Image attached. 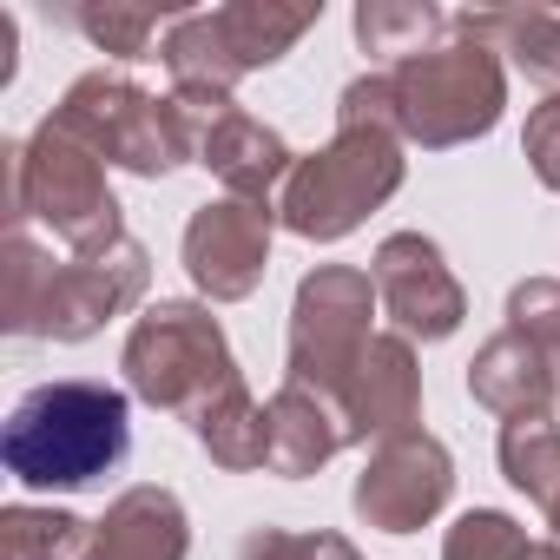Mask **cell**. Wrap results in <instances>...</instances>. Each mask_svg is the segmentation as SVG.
Wrapping results in <instances>:
<instances>
[{"label":"cell","mask_w":560,"mask_h":560,"mask_svg":"<svg viewBox=\"0 0 560 560\" xmlns=\"http://www.w3.org/2000/svg\"><path fill=\"white\" fill-rule=\"evenodd\" d=\"M152 291L145 244H113L106 257L54 264L27 231H8L0 244V330L40 337V343H86L113 317H126Z\"/></svg>","instance_id":"1"},{"label":"cell","mask_w":560,"mask_h":560,"mask_svg":"<svg viewBox=\"0 0 560 560\" xmlns=\"http://www.w3.org/2000/svg\"><path fill=\"white\" fill-rule=\"evenodd\" d=\"M132 448V402L113 383L93 376H60L40 383L14 402L8 429H0V462L21 488H93L113 475Z\"/></svg>","instance_id":"2"},{"label":"cell","mask_w":560,"mask_h":560,"mask_svg":"<svg viewBox=\"0 0 560 560\" xmlns=\"http://www.w3.org/2000/svg\"><path fill=\"white\" fill-rule=\"evenodd\" d=\"M0 165H8V231H27V218H40L73 257H106L113 244H126L106 159L54 119H40L34 139L0 145Z\"/></svg>","instance_id":"3"},{"label":"cell","mask_w":560,"mask_h":560,"mask_svg":"<svg viewBox=\"0 0 560 560\" xmlns=\"http://www.w3.org/2000/svg\"><path fill=\"white\" fill-rule=\"evenodd\" d=\"M119 370H126V389L139 402H152L165 416H185V422H198L211 402L244 389L224 324L205 304H185V298H159L132 324V337L119 350Z\"/></svg>","instance_id":"4"},{"label":"cell","mask_w":560,"mask_h":560,"mask_svg":"<svg viewBox=\"0 0 560 560\" xmlns=\"http://www.w3.org/2000/svg\"><path fill=\"white\" fill-rule=\"evenodd\" d=\"M324 21V0H224V8H191L165 27L159 60L172 73V93H231L244 73L277 67L311 27Z\"/></svg>","instance_id":"5"},{"label":"cell","mask_w":560,"mask_h":560,"mask_svg":"<svg viewBox=\"0 0 560 560\" xmlns=\"http://www.w3.org/2000/svg\"><path fill=\"white\" fill-rule=\"evenodd\" d=\"M389 106H396L402 145H422V152L475 145L501 126V106H508L501 54L455 34L435 54H416V60L389 67Z\"/></svg>","instance_id":"6"},{"label":"cell","mask_w":560,"mask_h":560,"mask_svg":"<svg viewBox=\"0 0 560 560\" xmlns=\"http://www.w3.org/2000/svg\"><path fill=\"white\" fill-rule=\"evenodd\" d=\"M402 139L383 126H337V139L311 159H298V172L277 191V224L311 237V244H337L350 237L370 211H383L402 191Z\"/></svg>","instance_id":"7"},{"label":"cell","mask_w":560,"mask_h":560,"mask_svg":"<svg viewBox=\"0 0 560 560\" xmlns=\"http://www.w3.org/2000/svg\"><path fill=\"white\" fill-rule=\"evenodd\" d=\"M47 119L132 178H165L178 165H198V132H191L185 106L159 100V93L132 86L126 73H106V67L80 73Z\"/></svg>","instance_id":"8"},{"label":"cell","mask_w":560,"mask_h":560,"mask_svg":"<svg viewBox=\"0 0 560 560\" xmlns=\"http://www.w3.org/2000/svg\"><path fill=\"white\" fill-rule=\"evenodd\" d=\"M376 277L357 270V264H317L298 298H291V370L284 383H304L317 396H343V383L357 376L363 350L376 343L370 317H376Z\"/></svg>","instance_id":"9"},{"label":"cell","mask_w":560,"mask_h":560,"mask_svg":"<svg viewBox=\"0 0 560 560\" xmlns=\"http://www.w3.org/2000/svg\"><path fill=\"white\" fill-rule=\"evenodd\" d=\"M198 132V165L224 185V198H250L270 205V191H284V178L298 172V152L284 145V132L264 126L257 113H244L231 93H172Z\"/></svg>","instance_id":"10"},{"label":"cell","mask_w":560,"mask_h":560,"mask_svg":"<svg viewBox=\"0 0 560 560\" xmlns=\"http://www.w3.org/2000/svg\"><path fill=\"white\" fill-rule=\"evenodd\" d=\"M455 494V462L448 448L429 435V429H409V435H389L370 448L363 475H357V521L376 527V534H416L429 527Z\"/></svg>","instance_id":"11"},{"label":"cell","mask_w":560,"mask_h":560,"mask_svg":"<svg viewBox=\"0 0 560 560\" xmlns=\"http://www.w3.org/2000/svg\"><path fill=\"white\" fill-rule=\"evenodd\" d=\"M270 231H277V205H250V198L198 205L185 224V277L198 284V298L244 304L270 270Z\"/></svg>","instance_id":"12"},{"label":"cell","mask_w":560,"mask_h":560,"mask_svg":"<svg viewBox=\"0 0 560 560\" xmlns=\"http://www.w3.org/2000/svg\"><path fill=\"white\" fill-rule=\"evenodd\" d=\"M370 277H376V298H383L389 324H396L409 343H442V337H455L462 317H468V291L455 284L442 244L422 237V231H389V237L376 244Z\"/></svg>","instance_id":"13"},{"label":"cell","mask_w":560,"mask_h":560,"mask_svg":"<svg viewBox=\"0 0 560 560\" xmlns=\"http://www.w3.org/2000/svg\"><path fill=\"white\" fill-rule=\"evenodd\" d=\"M337 409L350 422V442H389V435L422 429V363H416V343L402 330H383L363 350L357 376L343 383Z\"/></svg>","instance_id":"14"},{"label":"cell","mask_w":560,"mask_h":560,"mask_svg":"<svg viewBox=\"0 0 560 560\" xmlns=\"http://www.w3.org/2000/svg\"><path fill=\"white\" fill-rule=\"evenodd\" d=\"M185 553H191V521L178 494L159 481H139L93 521V540L80 560H185Z\"/></svg>","instance_id":"15"},{"label":"cell","mask_w":560,"mask_h":560,"mask_svg":"<svg viewBox=\"0 0 560 560\" xmlns=\"http://www.w3.org/2000/svg\"><path fill=\"white\" fill-rule=\"evenodd\" d=\"M468 396L488 416H501V422H514V416H553V402H560V363L547 350H534L527 337L501 330V337H488L475 350Z\"/></svg>","instance_id":"16"},{"label":"cell","mask_w":560,"mask_h":560,"mask_svg":"<svg viewBox=\"0 0 560 560\" xmlns=\"http://www.w3.org/2000/svg\"><path fill=\"white\" fill-rule=\"evenodd\" d=\"M264 409H270V475H284V481H304L350 448L343 409L304 383H284Z\"/></svg>","instance_id":"17"},{"label":"cell","mask_w":560,"mask_h":560,"mask_svg":"<svg viewBox=\"0 0 560 560\" xmlns=\"http://www.w3.org/2000/svg\"><path fill=\"white\" fill-rule=\"evenodd\" d=\"M448 34L508 54L534 86H547L560 100V14H540V8H481L475 14L468 8V14H448Z\"/></svg>","instance_id":"18"},{"label":"cell","mask_w":560,"mask_h":560,"mask_svg":"<svg viewBox=\"0 0 560 560\" xmlns=\"http://www.w3.org/2000/svg\"><path fill=\"white\" fill-rule=\"evenodd\" d=\"M191 8H178V0H80V8H54V21L60 27H73V34H86L100 54H113V60H159L152 54V34L159 27H172V21H185Z\"/></svg>","instance_id":"19"},{"label":"cell","mask_w":560,"mask_h":560,"mask_svg":"<svg viewBox=\"0 0 560 560\" xmlns=\"http://www.w3.org/2000/svg\"><path fill=\"white\" fill-rule=\"evenodd\" d=\"M448 34V14L435 0H357V47L376 54V60H416V54H435Z\"/></svg>","instance_id":"20"},{"label":"cell","mask_w":560,"mask_h":560,"mask_svg":"<svg viewBox=\"0 0 560 560\" xmlns=\"http://www.w3.org/2000/svg\"><path fill=\"white\" fill-rule=\"evenodd\" d=\"M198 448L231 468V475H250V468H270V409L250 396V389H231L224 402H211L198 422H191Z\"/></svg>","instance_id":"21"},{"label":"cell","mask_w":560,"mask_h":560,"mask_svg":"<svg viewBox=\"0 0 560 560\" xmlns=\"http://www.w3.org/2000/svg\"><path fill=\"white\" fill-rule=\"evenodd\" d=\"M494 455H501V475L534 508H547L560 494V429H553V416H514V422H501Z\"/></svg>","instance_id":"22"},{"label":"cell","mask_w":560,"mask_h":560,"mask_svg":"<svg viewBox=\"0 0 560 560\" xmlns=\"http://www.w3.org/2000/svg\"><path fill=\"white\" fill-rule=\"evenodd\" d=\"M93 527L67 508H0V560H80Z\"/></svg>","instance_id":"23"},{"label":"cell","mask_w":560,"mask_h":560,"mask_svg":"<svg viewBox=\"0 0 560 560\" xmlns=\"http://www.w3.org/2000/svg\"><path fill=\"white\" fill-rule=\"evenodd\" d=\"M442 560H540V540H527V527L501 508H468L448 527Z\"/></svg>","instance_id":"24"},{"label":"cell","mask_w":560,"mask_h":560,"mask_svg":"<svg viewBox=\"0 0 560 560\" xmlns=\"http://www.w3.org/2000/svg\"><path fill=\"white\" fill-rule=\"evenodd\" d=\"M508 330L560 363V277H521L508 291Z\"/></svg>","instance_id":"25"},{"label":"cell","mask_w":560,"mask_h":560,"mask_svg":"<svg viewBox=\"0 0 560 560\" xmlns=\"http://www.w3.org/2000/svg\"><path fill=\"white\" fill-rule=\"evenodd\" d=\"M237 560H363L343 534H291V527H250L237 540Z\"/></svg>","instance_id":"26"},{"label":"cell","mask_w":560,"mask_h":560,"mask_svg":"<svg viewBox=\"0 0 560 560\" xmlns=\"http://www.w3.org/2000/svg\"><path fill=\"white\" fill-rule=\"evenodd\" d=\"M521 152H527L534 178H540L547 191H560V100H547V106H534V113H527Z\"/></svg>","instance_id":"27"},{"label":"cell","mask_w":560,"mask_h":560,"mask_svg":"<svg viewBox=\"0 0 560 560\" xmlns=\"http://www.w3.org/2000/svg\"><path fill=\"white\" fill-rule=\"evenodd\" d=\"M14 40H21V27H14V14H0V86L14 80Z\"/></svg>","instance_id":"28"},{"label":"cell","mask_w":560,"mask_h":560,"mask_svg":"<svg viewBox=\"0 0 560 560\" xmlns=\"http://www.w3.org/2000/svg\"><path fill=\"white\" fill-rule=\"evenodd\" d=\"M540 514H547V527H553V540H560V494H553V501H547Z\"/></svg>","instance_id":"29"},{"label":"cell","mask_w":560,"mask_h":560,"mask_svg":"<svg viewBox=\"0 0 560 560\" xmlns=\"http://www.w3.org/2000/svg\"><path fill=\"white\" fill-rule=\"evenodd\" d=\"M540 560H560V540H540Z\"/></svg>","instance_id":"30"}]
</instances>
